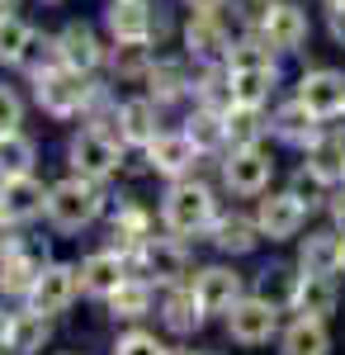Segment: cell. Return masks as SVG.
<instances>
[{
  "label": "cell",
  "mask_w": 345,
  "mask_h": 355,
  "mask_svg": "<svg viewBox=\"0 0 345 355\" xmlns=\"http://www.w3.org/2000/svg\"><path fill=\"white\" fill-rule=\"evenodd\" d=\"M100 204H105V194L95 190V180L90 175H80V180H62L48 190V218L62 227V232H76L85 223L100 214Z\"/></svg>",
  "instance_id": "6da1fadb"
},
{
  "label": "cell",
  "mask_w": 345,
  "mask_h": 355,
  "mask_svg": "<svg viewBox=\"0 0 345 355\" xmlns=\"http://www.w3.org/2000/svg\"><path fill=\"white\" fill-rule=\"evenodd\" d=\"M213 218V199L204 185H175V190L166 194V227L175 232V237H194V232H204Z\"/></svg>",
  "instance_id": "7a4b0ae2"
},
{
  "label": "cell",
  "mask_w": 345,
  "mask_h": 355,
  "mask_svg": "<svg viewBox=\"0 0 345 355\" xmlns=\"http://www.w3.org/2000/svg\"><path fill=\"white\" fill-rule=\"evenodd\" d=\"M33 85H38V105L48 114H57V119H67V114H76L80 105H85L80 71H71V67H43V71L33 76Z\"/></svg>",
  "instance_id": "3957f363"
},
{
  "label": "cell",
  "mask_w": 345,
  "mask_h": 355,
  "mask_svg": "<svg viewBox=\"0 0 345 355\" xmlns=\"http://www.w3.org/2000/svg\"><path fill=\"white\" fill-rule=\"evenodd\" d=\"M279 308L269 299H237L232 303V313H227V331L237 336L241 346H265L269 336H274V318Z\"/></svg>",
  "instance_id": "277c9868"
},
{
  "label": "cell",
  "mask_w": 345,
  "mask_h": 355,
  "mask_svg": "<svg viewBox=\"0 0 345 355\" xmlns=\"http://www.w3.org/2000/svg\"><path fill=\"white\" fill-rule=\"evenodd\" d=\"M76 284H80V270H71V266H43V275L28 289V303L53 318V313H62L67 303L76 299Z\"/></svg>",
  "instance_id": "5b68a950"
},
{
  "label": "cell",
  "mask_w": 345,
  "mask_h": 355,
  "mask_svg": "<svg viewBox=\"0 0 345 355\" xmlns=\"http://www.w3.org/2000/svg\"><path fill=\"white\" fill-rule=\"evenodd\" d=\"M43 209H48V194H43V185L33 175H5V185H0V218L24 223L33 214H43Z\"/></svg>",
  "instance_id": "8992f818"
},
{
  "label": "cell",
  "mask_w": 345,
  "mask_h": 355,
  "mask_svg": "<svg viewBox=\"0 0 345 355\" xmlns=\"http://www.w3.org/2000/svg\"><path fill=\"white\" fill-rule=\"evenodd\" d=\"M298 100L317 114V119H336V114H345V76H336V71H312V76H303V85H298Z\"/></svg>",
  "instance_id": "52a82bcc"
},
{
  "label": "cell",
  "mask_w": 345,
  "mask_h": 355,
  "mask_svg": "<svg viewBox=\"0 0 345 355\" xmlns=\"http://www.w3.org/2000/svg\"><path fill=\"white\" fill-rule=\"evenodd\" d=\"M71 162H76L80 175H90V180H105L118 171V147L109 142L105 133H80L71 142Z\"/></svg>",
  "instance_id": "ba28073f"
},
{
  "label": "cell",
  "mask_w": 345,
  "mask_h": 355,
  "mask_svg": "<svg viewBox=\"0 0 345 355\" xmlns=\"http://www.w3.org/2000/svg\"><path fill=\"white\" fill-rule=\"evenodd\" d=\"M194 294L204 303V313H232V303L241 299V275L227 270V266H209V270L199 275Z\"/></svg>",
  "instance_id": "9c48e42d"
},
{
  "label": "cell",
  "mask_w": 345,
  "mask_h": 355,
  "mask_svg": "<svg viewBox=\"0 0 345 355\" xmlns=\"http://www.w3.org/2000/svg\"><path fill=\"white\" fill-rule=\"evenodd\" d=\"M303 199L298 194H269L265 204H260V232H265L269 242H284L293 237L298 227H303Z\"/></svg>",
  "instance_id": "30bf717a"
},
{
  "label": "cell",
  "mask_w": 345,
  "mask_h": 355,
  "mask_svg": "<svg viewBox=\"0 0 345 355\" xmlns=\"http://www.w3.org/2000/svg\"><path fill=\"white\" fill-rule=\"evenodd\" d=\"M222 175H227V185L237 194H260L269 185V157H260L256 147H241V152L227 157Z\"/></svg>",
  "instance_id": "8fae6325"
},
{
  "label": "cell",
  "mask_w": 345,
  "mask_h": 355,
  "mask_svg": "<svg viewBox=\"0 0 345 355\" xmlns=\"http://www.w3.org/2000/svg\"><path fill=\"white\" fill-rule=\"evenodd\" d=\"M109 33L118 43H147V33H152V5L147 0H114L109 5Z\"/></svg>",
  "instance_id": "7c38bea8"
},
{
  "label": "cell",
  "mask_w": 345,
  "mask_h": 355,
  "mask_svg": "<svg viewBox=\"0 0 345 355\" xmlns=\"http://www.w3.org/2000/svg\"><path fill=\"white\" fill-rule=\"evenodd\" d=\"M57 57H62V67H71V71H90V67H100L105 53H100V38L85 24H71L57 38Z\"/></svg>",
  "instance_id": "4fadbf2b"
},
{
  "label": "cell",
  "mask_w": 345,
  "mask_h": 355,
  "mask_svg": "<svg viewBox=\"0 0 345 355\" xmlns=\"http://www.w3.org/2000/svg\"><path fill=\"white\" fill-rule=\"evenodd\" d=\"M269 85H274V71H269V67H232V76H227V100L260 110Z\"/></svg>",
  "instance_id": "5bb4252c"
},
{
  "label": "cell",
  "mask_w": 345,
  "mask_h": 355,
  "mask_svg": "<svg viewBox=\"0 0 345 355\" xmlns=\"http://www.w3.org/2000/svg\"><path fill=\"white\" fill-rule=\"evenodd\" d=\"M265 38H269V48H284V53L298 48L308 38V15L298 5H274L269 19H265Z\"/></svg>",
  "instance_id": "9a60e30c"
},
{
  "label": "cell",
  "mask_w": 345,
  "mask_h": 355,
  "mask_svg": "<svg viewBox=\"0 0 345 355\" xmlns=\"http://www.w3.org/2000/svg\"><path fill=\"white\" fill-rule=\"evenodd\" d=\"M194 152H199V147H194L189 137H166V133H157L152 142H147V162L157 166L161 175H180V171L194 162Z\"/></svg>",
  "instance_id": "2e32d148"
},
{
  "label": "cell",
  "mask_w": 345,
  "mask_h": 355,
  "mask_svg": "<svg viewBox=\"0 0 345 355\" xmlns=\"http://www.w3.org/2000/svg\"><path fill=\"white\" fill-rule=\"evenodd\" d=\"M137 261H142V270H147V275H157V279H166V284L185 275V251H180L175 242H166V237L142 242V256H137Z\"/></svg>",
  "instance_id": "e0dca14e"
},
{
  "label": "cell",
  "mask_w": 345,
  "mask_h": 355,
  "mask_svg": "<svg viewBox=\"0 0 345 355\" xmlns=\"http://www.w3.org/2000/svg\"><path fill=\"white\" fill-rule=\"evenodd\" d=\"M123 284V256H114V251H100V256H90L85 266H80V289H90V294H114Z\"/></svg>",
  "instance_id": "ac0fdd59"
},
{
  "label": "cell",
  "mask_w": 345,
  "mask_h": 355,
  "mask_svg": "<svg viewBox=\"0 0 345 355\" xmlns=\"http://www.w3.org/2000/svg\"><path fill=\"white\" fill-rule=\"evenodd\" d=\"M274 133L284 137V142H298V147L321 142V137H317V114L308 110L303 100H298V105H284V110L274 114Z\"/></svg>",
  "instance_id": "d6986e66"
},
{
  "label": "cell",
  "mask_w": 345,
  "mask_h": 355,
  "mask_svg": "<svg viewBox=\"0 0 345 355\" xmlns=\"http://www.w3.org/2000/svg\"><path fill=\"white\" fill-rule=\"evenodd\" d=\"M293 308L303 318H326L336 308V289H331V275H303L298 279V294H293Z\"/></svg>",
  "instance_id": "ffe728a7"
},
{
  "label": "cell",
  "mask_w": 345,
  "mask_h": 355,
  "mask_svg": "<svg viewBox=\"0 0 345 355\" xmlns=\"http://www.w3.org/2000/svg\"><path fill=\"white\" fill-rule=\"evenodd\" d=\"M341 266H345V242L341 237H331V232L308 237V246H303V270L308 275H336Z\"/></svg>",
  "instance_id": "44dd1931"
},
{
  "label": "cell",
  "mask_w": 345,
  "mask_h": 355,
  "mask_svg": "<svg viewBox=\"0 0 345 355\" xmlns=\"http://www.w3.org/2000/svg\"><path fill=\"white\" fill-rule=\"evenodd\" d=\"M308 171L321 185H345V142H312L308 147Z\"/></svg>",
  "instance_id": "7402d4cb"
},
{
  "label": "cell",
  "mask_w": 345,
  "mask_h": 355,
  "mask_svg": "<svg viewBox=\"0 0 345 355\" xmlns=\"http://www.w3.org/2000/svg\"><path fill=\"white\" fill-rule=\"evenodd\" d=\"M326 327L321 318H298L289 331H284V355H326Z\"/></svg>",
  "instance_id": "603a6c76"
},
{
  "label": "cell",
  "mask_w": 345,
  "mask_h": 355,
  "mask_svg": "<svg viewBox=\"0 0 345 355\" xmlns=\"http://www.w3.org/2000/svg\"><path fill=\"white\" fill-rule=\"evenodd\" d=\"M38 275H43V266H38L28 251H10V256L0 261V289H5V294H28Z\"/></svg>",
  "instance_id": "cb8c5ba5"
},
{
  "label": "cell",
  "mask_w": 345,
  "mask_h": 355,
  "mask_svg": "<svg viewBox=\"0 0 345 355\" xmlns=\"http://www.w3.org/2000/svg\"><path fill=\"white\" fill-rule=\"evenodd\" d=\"M204 322V303L194 289H175L170 299H166V327L170 331H194Z\"/></svg>",
  "instance_id": "d4e9b609"
},
{
  "label": "cell",
  "mask_w": 345,
  "mask_h": 355,
  "mask_svg": "<svg viewBox=\"0 0 345 355\" xmlns=\"http://www.w3.org/2000/svg\"><path fill=\"white\" fill-rule=\"evenodd\" d=\"M118 123H123V137H128V142H142V147H147V142L157 137V110H152L147 100H128V105L118 110Z\"/></svg>",
  "instance_id": "484cf974"
},
{
  "label": "cell",
  "mask_w": 345,
  "mask_h": 355,
  "mask_svg": "<svg viewBox=\"0 0 345 355\" xmlns=\"http://www.w3.org/2000/svg\"><path fill=\"white\" fill-rule=\"evenodd\" d=\"M147 303H152V289L142 284V279H123L114 294H109V308H114V318H123V322H133L147 313Z\"/></svg>",
  "instance_id": "4316f807"
},
{
  "label": "cell",
  "mask_w": 345,
  "mask_h": 355,
  "mask_svg": "<svg viewBox=\"0 0 345 355\" xmlns=\"http://www.w3.org/2000/svg\"><path fill=\"white\" fill-rule=\"evenodd\" d=\"M43 341H48V313H24V318H15V331H10V346L19 355H33L43 351Z\"/></svg>",
  "instance_id": "83f0119b"
},
{
  "label": "cell",
  "mask_w": 345,
  "mask_h": 355,
  "mask_svg": "<svg viewBox=\"0 0 345 355\" xmlns=\"http://www.w3.org/2000/svg\"><path fill=\"white\" fill-rule=\"evenodd\" d=\"M213 242L222 246V251H251L256 246V223L251 218H241V214H232V218H218L213 223Z\"/></svg>",
  "instance_id": "f1b7e54d"
},
{
  "label": "cell",
  "mask_w": 345,
  "mask_h": 355,
  "mask_svg": "<svg viewBox=\"0 0 345 355\" xmlns=\"http://www.w3.org/2000/svg\"><path fill=\"white\" fill-rule=\"evenodd\" d=\"M28 43H33V28L15 15H0V62H24Z\"/></svg>",
  "instance_id": "f546056e"
},
{
  "label": "cell",
  "mask_w": 345,
  "mask_h": 355,
  "mask_svg": "<svg viewBox=\"0 0 345 355\" xmlns=\"http://www.w3.org/2000/svg\"><path fill=\"white\" fill-rule=\"evenodd\" d=\"M185 43L194 48L199 57H218L222 48H227V33L213 24L209 15H199V19H189V28H185Z\"/></svg>",
  "instance_id": "4dcf8cb0"
},
{
  "label": "cell",
  "mask_w": 345,
  "mask_h": 355,
  "mask_svg": "<svg viewBox=\"0 0 345 355\" xmlns=\"http://www.w3.org/2000/svg\"><path fill=\"white\" fill-rule=\"evenodd\" d=\"M33 166V142L19 133H0V175H28Z\"/></svg>",
  "instance_id": "1f68e13d"
},
{
  "label": "cell",
  "mask_w": 345,
  "mask_h": 355,
  "mask_svg": "<svg viewBox=\"0 0 345 355\" xmlns=\"http://www.w3.org/2000/svg\"><path fill=\"white\" fill-rule=\"evenodd\" d=\"M185 137L194 142V147H218V142L227 137V119H218L213 110H199L194 119H189V133Z\"/></svg>",
  "instance_id": "d6a6232c"
},
{
  "label": "cell",
  "mask_w": 345,
  "mask_h": 355,
  "mask_svg": "<svg viewBox=\"0 0 345 355\" xmlns=\"http://www.w3.org/2000/svg\"><path fill=\"white\" fill-rule=\"evenodd\" d=\"M227 137L237 147H251L260 137V114L251 110V105H232V114H227Z\"/></svg>",
  "instance_id": "836d02e7"
},
{
  "label": "cell",
  "mask_w": 345,
  "mask_h": 355,
  "mask_svg": "<svg viewBox=\"0 0 345 355\" xmlns=\"http://www.w3.org/2000/svg\"><path fill=\"white\" fill-rule=\"evenodd\" d=\"M147 76H152V90H157L161 100H175V95L185 90V67H180V62H161Z\"/></svg>",
  "instance_id": "e575fe53"
},
{
  "label": "cell",
  "mask_w": 345,
  "mask_h": 355,
  "mask_svg": "<svg viewBox=\"0 0 345 355\" xmlns=\"http://www.w3.org/2000/svg\"><path fill=\"white\" fill-rule=\"evenodd\" d=\"M114 71L118 76H142L147 71V43H123L114 53Z\"/></svg>",
  "instance_id": "d590c367"
},
{
  "label": "cell",
  "mask_w": 345,
  "mask_h": 355,
  "mask_svg": "<svg viewBox=\"0 0 345 355\" xmlns=\"http://www.w3.org/2000/svg\"><path fill=\"white\" fill-rule=\"evenodd\" d=\"M293 294H298V284L289 279V270H265V279H260V299H269L274 308H279V303L293 299Z\"/></svg>",
  "instance_id": "8d00e7d4"
},
{
  "label": "cell",
  "mask_w": 345,
  "mask_h": 355,
  "mask_svg": "<svg viewBox=\"0 0 345 355\" xmlns=\"http://www.w3.org/2000/svg\"><path fill=\"white\" fill-rule=\"evenodd\" d=\"M114 355H170V351L161 346L157 336H147V331H128V336L114 346Z\"/></svg>",
  "instance_id": "74e56055"
},
{
  "label": "cell",
  "mask_w": 345,
  "mask_h": 355,
  "mask_svg": "<svg viewBox=\"0 0 345 355\" xmlns=\"http://www.w3.org/2000/svg\"><path fill=\"white\" fill-rule=\"evenodd\" d=\"M147 232V214L142 209H118V218H114V237H142Z\"/></svg>",
  "instance_id": "f35d334b"
},
{
  "label": "cell",
  "mask_w": 345,
  "mask_h": 355,
  "mask_svg": "<svg viewBox=\"0 0 345 355\" xmlns=\"http://www.w3.org/2000/svg\"><path fill=\"white\" fill-rule=\"evenodd\" d=\"M19 95H15V90H5V85H0V133H15V128H19Z\"/></svg>",
  "instance_id": "ab89813d"
},
{
  "label": "cell",
  "mask_w": 345,
  "mask_h": 355,
  "mask_svg": "<svg viewBox=\"0 0 345 355\" xmlns=\"http://www.w3.org/2000/svg\"><path fill=\"white\" fill-rule=\"evenodd\" d=\"M269 10H274V0H241V15H246L251 24H265Z\"/></svg>",
  "instance_id": "60d3db41"
},
{
  "label": "cell",
  "mask_w": 345,
  "mask_h": 355,
  "mask_svg": "<svg viewBox=\"0 0 345 355\" xmlns=\"http://www.w3.org/2000/svg\"><path fill=\"white\" fill-rule=\"evenodd\" d=\"M232 67H269V57L260 53V48H237V57H232Z\"/></svg>",
  "instance_id": "b9f144b4"
},
{
  "label": "cell",
  "mask_w": 345,
  "mask_h": 355,
  "mask_svg": "<svg viewBox=\"0 0 345 355\" xmlns=\"http://www.w3.org/2000/svg\"><path fill=\"white\" fill-rule=\"evenodd\" d=\"M331 33L345 43V5H336V10H331Z\"/></svg>",
  "instance_id": "7bdbcfd3"
},
{
  "label": "cell",
  "mask_w": 345,
  "mask_h": 355,
  "mask_svg": "<svg viewBox=\"0 0 345 355\" xmlns=\"http://www.w3.org/2000/svg\"><path fill=\"white\" fill-rule=\"evenodd\" d=\"M10 251H15V232H10V227H0V261H5Z\"/></svg>",
  "instance_id": "ee69618b"
},
{
  "label": "cell",
  "mask_w": 345,
  "mask_h": 355,
  "mask_svg": "<svg viewBox=\"0 0 345 355\" xmlns=\"http://www.w3.org/2000/svg\"><path fill=\"white\" fill-rule=\"evenodd\" d=\"M10 331H15V318H10V313H5V308H0V346H5V341H10Z\"/></svg>",
  "instance_id": "f6af8a7d"
},
{
  "label": "cell",
  "mask_w": 345,
  "mask_h": 355,
  "mask_svg": "<svg viewBox=\"0 0 345 355\" xmlns=\"http://www.w3.org/2000/svg\"><path fill=\"white\" fill-rule=\"evenodd\" d=\"M189 5H194V10H199V15H209V10H218V5H222V0H189Z\"/></svg>",
  "instance_id": "bcb514c9"
},
{
  "label": "cell",
  "mask_w": 345,
  "mask_h": 355,
  "mask_svg": "<svg viewBox=\"0 0 345 355\" xmlns=\"http://www.w3.org/2000/svg\"><path fill=\"white\" fill-rule=\"evenodd\" d=\"M336 223H341V227H345V194H341V199H336Z\"/></svg>",
  "instance_id": "7dc6e473"
},
{
  "label": "cell",
  "mask_w": 345,
  "mask_h": 355,
  "mask_svg": "<svg viewBox=\"0 0 345 355\" xmlns=\"http://www.w3.org/2000/svg\"><path fill=\"white\" fill-rule=\"evenodd\" d=\"M326 5H345V0H326Z\"/></svg>",
  "instance_id": "c3c4849f"
},
{
  "label": "cell",
  "mask_w": 345,
  "mask_h": 355,
  "mask_svg": "<svg viewBox=\"0 0 345 355\" xmlns=\"http://www.w3.org/2000/svg\"><path fill=\"white\" fill-rule=\"evenodd\" d=\"M0 5H5V10H10V0H0Z\"/></svg>",
  "instance_id": "681fc988"
},
{
  "label": "cell",
  "mask_w": 345,
  "mask_h": 355,
  "mask_svg": "<svg viewBox=\"0 0 345 355\" xmlns=\"http://www.w3.org/2000/svg\"><path fill=\"white\" fill-rule=\"evenodd\" d=\"M209 355H213V351H209Z\"/></svg>",
  "instance_id": "f907efd6"
}]
</instances>
